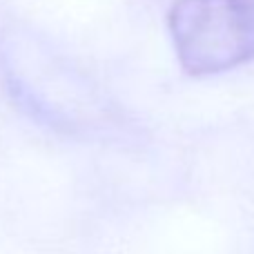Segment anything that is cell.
Returning <instances> with one entry per match:
<instances>
[{"label": "cell", "instance_id": "1", "mask_svg": "<svg viewBox=\"0 0 254 254\" xmlns=\"http://www.w3.org/2000/svg\"><path fill=\"white\" fill-rule=\"evenodd\" d=\"M190 76H212L254 58V0H176L167 16Z\"/></svg>", "mask_w": 254, "mask_h": 254}]
</instances>
